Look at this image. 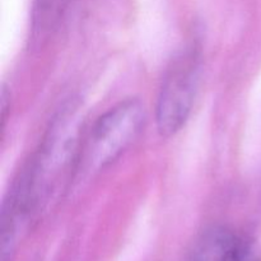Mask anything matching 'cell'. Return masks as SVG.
Returning a JSON list of instances; mask_svg holds the SVG:
<instances>
[{"label": "cell", "instance_id": "4", "mask_svg": "<svg viewBox=\"0 0 261 261\" xmlns=\"http://www.w3.org/2000/svg\"><path fill=\"white\" fill-rule=\"evenodd\" d=\"M244 261H261V252L259 250H256V247L254 246V244H252V246L250 247L249 252H247L246 256H245Z\"/></svg>", "mask_w": 261, "mask_h": 261}, {"label": "cell", "instance_id": "1", "mask_svg": "<svg viewBox=\"0 0 261 261\" xmlns=\"http://www.w3.org/2000/svg\"><path fill=\"white\" fill-rule=\"evenodd\" d=\"M145 122V111L138 99H124L105 112L89 134L84 163L99 170L114 163L139 137Z\"/></svg>", "mask_w": 261, "mask_h": 261}, {"label": "cell", "instance_id": "2", "mask_svg": "<svg viewBox=\"0 0 261 261\" xmlns=\"http://www.w3.org/2000/svg\"><path fill=\"white\" fill-rule=\"evenodd\" d=\"M200 56L196 48L189 47L171 63L158 94L155 120L162 137L180 132L190 116L198 91Z\"/></svg>", "mask_w": 261, "mask_h": 261}, {"label": "cell", "instance_id": "3", "mask_svg": "<svg viewBox=\"0 0 261 261\" xmlns=\"http://www.w3.org/2000/svg\"><path fill=\"white\" fill-rule=\"evenodd\" d=\"M252 242L228 227H212L199 236L190 261H244Z\"/></svg>", "mask_w": 261, "mask_h": 261}]
</instances>
